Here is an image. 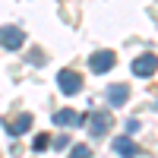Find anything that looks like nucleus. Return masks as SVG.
<instances>
[{
	"mask_svg": "<svg viewBox=\"0 0 158 158\" xmlns=\"http://www.w3.org/2000/svg\"><path fill=\"white\" fill-rule=\"evenodd\" d=\"M82 120H85V117L76 114V111H70V108H67V111H54V123H57V127H79Z\"/></svg>",
	"mask_w": 158,
	"mask_h": 158,
	"instance_id": "obj_9",
	"label": "nucleus"
},
{
	"mask_svg": "<svg viewBox=\"0 0 158 158\" xmlns=\"http://www.w3.org/2000/svg\"><path fill=\"white\" fill-rule=\"evenodd\" d=\"M57 89L63 95H79V92H82V76L73 73V70H60L57 73Z\"/></svg>",
	"mask_w": 158,
	"mask_h": 158,
	"instance_id": "obj_1",
	"label": "nucleus"
},
{
	"mask_svg": "<svg viewBox=\"0 0 158 158\" xmlns=\"http://www.w3.org/2000/svg\"><path fill=\"white\" fill-rule=\"evenodd\" d=\"M127 98H130V85H123V82L108 85V104H111V108H120V104H127Z\"/></svg>",
	"mask_w": 158,
	"mask_h": 158,
	"instance_id": "obj_7",
	"label": "nucleus"
},
{
	"mask_svg": "<svg viewBox=\"0 0 158 158\" xmlns=\"http://www.w3.org/2000/svg\"><path fill=\"white\" fill-rule=\"evenodd\" d=\"M29 127H32V114H19L13 123H3V130L16 139V136H22V133H29Z\"/></svg>",
	"mask_w": 158,
	"mask_h": 158,
	"instance_id": "obj_8",
	"label": "nucleus"
},
{
	"mask_svg": "<svg viewBox=\"0 0 158 158\" xmlns=\"http://www.w3.org/2000/svg\"><path fill=\"white\" fill-rule=\"evenodd\" d=\"M67 158H92V149H89V146H73Z\"/></svg>",
	"mask_w": 158,
	"mask_h": 158,
	"instance_id": "obj_11",
	"label": "nucleus"
},
{
	"mask_svg": "<svg viewBox=\"0 0 158 158\" xmlns=\"http://www.w3.org/2000/svg\"><path fill=\"white\" fill-rule=\"evenodd\" d=\"M108 130H111V114L108 111H92V117H89V136L101 139Z\"/></svg>",
	"mask_w": 158,
	"mask_h": 158,
	"instance_id": "obj_3",
	"label": "nucleus"
},
{
	"mask_svg": "<svg viewBox=\"0 0 158 158\" xmlns=\"http://www.w3.org/2000/svg\"><path fill=\"white\" fill-rule=\"evenodd\" d=\"M117 63V57H114V51H95V54L89 57V67H92V73H108L111 67Z\"/></svg>",
	"mask_w": 158,
	"mask_h": 158,
	"instance_id": "obj_5",
	"label": "nucleus"
},
{
	"mask_svg": "<svg viewBox=\"0 0 158 158\" xmlns=\"http://www.w3.org/2000/svg\"><path fill=\"white\" fill-rule=\"evenodd\" d=\"M0 44L6 51H19L25 44V32L16 29V25H0Z\"/></svg>",
	"mask_w": 158,
	"mask_h": 158,
	"instance_id": "obj_2",
	"label": "nucleus"
},
{
	"mask_svg": "<svg viewBox=\"0 0 158 158\" xmlns=\"http://www.w3.org/2000/svg\"><path fill=\"white\" fill-rule=\"evenodd\" d=\"M48 146H51V139H48V133H38V136L32 139V149H35V152H44Z\"/></svg>",
	"mask_w": 158,
	"mask_h": 158,
	"instance_id": "obj_10",
	"label": "nucleus"
},
{
	"mask_svg": "<svg viewBox=\"0 0 158 158\" xmlns=\"http://www.w3.org/2000/svg\"><path fill=\"white\" fill-rule=\"evenodd\" d=\"M133 133H139V120H127V136H133Z\"/></svg>",
	"mask_w": 158,
	"mask_h": 158,
	"instance_id": "obj_13",
	"label": "nucleus"
},
{
	"mask_svg": "<svg viewBox=\"0 0 158 158\" xmlns=\"http://www.w3.org/2000/svg\"><path fill=\"white\" fill-rule=\"evenodd\" d=\"M158 70V54H139L136 60H133V76H139V79H146V76H152Z\"/></svg>",
	"mask_w": 158,
	"mask_h": 158,
	"instance_id": "obj_4",
	"label": "nucleus"
},
{
	"mask_svg": "<svg viewBox=\"0 0 158 158\" xmlns=\"http://www.w3.org/2000/svg\"><path fill=\"white\" fill-rule=\"evenodd\" d=\"M25 60H29L32 67H41V63H44V54H41V51H29V57H25Z\"/></svg>",
	"mask_w": 158,
	"mask_h": 158,
	"instance_id": "obj_12",
	"label": "nucleus"
},
{
	"mask_svg": "<svg viewBox=\"0 0 158 158\" xmlns=\"http://www.w3.org/2000/svg\"><path fill=\"white\" fill-rule=\"evenodd\" d=\"M67 146H70V139H67V136H57V139H54V149H60V152H63Z\"/></svg>",
	"mask_w": 158,
	"mask_h": 158,
	"instance_id": "obj_14",
	"label": "nucleus"
},
{
	"mask_svg": "<svg viewBox=\"0 0 158 158\" xmlns=\"http://www.w3.org/2000/svg\"><path fill=\"white\" fill-rule=\"evenodd\" d=\"M114 152L120 155V158H139V146L130 136H117L114 139Z\"/></svg>",
	"mask_w": 158,
	"mask_h": 158,
	"instance_id": "obj_6",
	"label": "nucleus"
}]
</instances>
